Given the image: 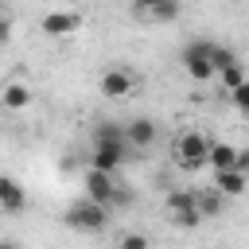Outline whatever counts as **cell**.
<instances>
[{
	"mask_svg": "<svg viewBox=\"0 0 249 249\" xmlns=\"http://www.w3.org/2000/svg\"><path fill=\"white\" fill-rule=\"evenodd\" d=\"M230 101H233V109H237L241 117H249V82H241V86L230 93Z\"/></svg>",
	"mask_w": 249,
	"mask_h": 249,
	"instance_id": "cell-18",
	"label": "cell"
},
{
	"mask_svg": "<svg viewBox=\"0 0 249 249\" xmlns=\"http://www.w3.org/2000/svg\"><path fill=\"white\" fill-rule=\"evenodd\" d=\"M241 82H249V74H245V66H241V62L218 74V86H222V93H233V89H237Z\"/></svg>",
	"mask_w": 249,
	"mask_h": 249,
	"instance_id": "cell-16",
	"label": "cell"
},
{
	"mask_svg": "<svg viewBox=\"0 0 249 249\" xmlns=\"http://www.w3.org/2000/svg\"><path fill=\"white\" fill-rule=\"evenodd\" d=\"M39 27H43L47 35H70V31L82 27V12H78V8H54V12L43 16Z\"/></svg>",
	"mask_w": 249,
	"mask_h": 249,
	"instance_id": "cell-10",
	"label": "cell"
},
{
	"mask_svg": "<svg viewBox=\"0 0 249 249\" xmlns=\"http://www.w3.org/2000/svg\"><path fill=\"white\" fill-rule=\"evenodd\" d=\"M62 222H66L70 230H78V233H101V230L109 226V210L97 206V202H89V198H78V202L66 206Z\"/></svg>",
	"mask_w": 249,
	"mask_h": 249,
	"instance_id": "cell-1",
	"label": "cell"
},
{
	"mask_svg": "<svg viewBox=\"0 0 249 249\" xmlns=\"http://www.w3.org/2000/svg\"><path fill=\"white\" fill-rule=\"evenodd\" d=\"M179 12L183 8L175 0H140V4H132V16L136 19H148V23H175Z\"/></svg>",
	"mask_w": 249,
	"mask_h": 249,
	"instance_id": "cell-8",
	"label": "cell"
},
{
	"mask_svg": "<svg viewBox=\"0 0 249 249\" xmlns=\"http://www.w3.org/2000/svg\"><path fill=\"white\" fill-rule=\"evenodd\" d=\"M233 160H237V148H233V144H226V140H214V144H210L206 163L214 167V175H218V171H230V167H233Z\"/></svg>",
	"mask_w": 249,
	"mask_h": 249,
	"instance_id": "cell-14",
	"label": "cell"
},
{
	"mask_svg": "<svg viewBox=\"0 0 249 249\" xmlns=\"http://www.w3.org/2000/svg\"><path fill=\"white\" fill-rule=\"evenodd\" d=\"M8 35H12V19L0 12V43H8Z\"/></svg>",
	"mask_w": 249,
	"mask_h": 249,
	"instance_id": "cell-22",
	"label": "cell"
},
{
	"mask_svg": "<svg viewBox=\"0 0 249 249\" xmlns=\"http://www.w3.org/2000/svg\"><path fill=\"white\" fill-rule=\"evenodd\" d=\"M121 206H132V191H128L124 183H117V191H113V198H109V214L121 210Z\"/></svg>",
	"mask_w": 249,
	"mask_h": 249,
	"instance_id": "cell-19",
	"label": "cell"
},
{
	"mask_svg": "<svg viewBox=\"0 0 249 249\" xmlns=\"http://www.w3.org/2000/svg\"><path fill=\"white\" fill-rule=\"evenodd\" d=\"M117 249H152V241H148V233H124Z\"/></svg>",
	"mask_w": 249,
	"mask_h": 249,
	"instance_id": "cell-20",
	"label": "cell"
},
{
	"mask_svg": "<svg viewBox=\"0 0 249 249\" xmlns=\"http://www.w3.org/2000/svg\"><path fill=\"white\" fill-rule=\"evenodd\" d=\"M214 191L222 195V198H237V195H245L249 191V175H241V171H218L214 175Z\"/></svg>",
	"mask_w": 249,
	"mask_h": 249,
	"instance_id": "cell-13",
	"label": "cell"
},
{
	"mask_svg": "<svg viewBox=\"0 0 249 249\" xmlns=\"http://www.w3.org/2000/svg\"><path fill=\"white\" fill-rule=\"evenodd\" d=\"M222 210H226V198H222L214 187H210V191H198V214H202V222H206V218H218Z\"/></svg>",
	"mask_w": 249,
	"mask_h": 249,
	"instance_id": "cell-15",
	"label": "cell"
},
{
	"mask_svg": "<svg viewBox=\"0 0 249 249\" xmlns=\"http://www.w3.org/2000/svg\"><path fill=\"white\" fill-rule=\"evenodd\" d=\"M82 187H86V195H82V198H89V202H97V206H105V210H109V198H113V191H117V179H113V175L86 167Z\"/></svg>",
	"mask_w": 249,
	"mask_h": 249,
	"instance_id": "cell-7",
	"label": "cell"
},
{
	"mask_svg": "<svg viewBox=\"0 0 249 249\" xmlns=\"http://www.w3.org/2000/svg\"><path fill=\"white\" fill-rule=\"evenodd\" d=\"M167 218H171V226H179V230H195V226H202V214H198V191H171V195H167Z\"/></svg>",
	"mask_w": 249,
	"mask_h": 249,
	"instance_id": "cell-4",
	"label": "cell"
},
{
	"mask_svg": "<svg viewBox=\"0 0 249 249\" xmlns=\"http://www.w3.org/2000/svg\"><path fill=\"white\" fill-rule=\"evenodd\" d=\"M210 54H214V43H210V39H191V43L183 47V70H187L191 82H214Z\"/></svg>",
	"mask_w": 249,
	"mask_h": 249,
	"instance_id": "cell-3",
	"label": "cell"
},
{
	"mask_svg": "<svg viewBox=\"0 0 249 249\" xmlns=\"http://www.w3.org/2000/svg\"><path fill=\"white\" fill-rule=\"evenodd\" d=\"M206 156H210V140H206L202 132H179V136H175V148H171L175 167L198 171V167L206 163Z\"/></svg>",
	"mask_w": 249,
	"mask_h": 249,
	"instance_id": "cell-2",
	"label": "cell"
},
{
	"mask_svg": "<svg viewBox=\"0 0 249 249\" xmlns=\"http://www.w3.org/2000/svg\"><path fill=\"white\" fill-rule=\"evenodd\" d=\"M0 105H4L8 113L31 109V86H27V82H4V86H0Z\"/></svg>",
	"mask_w": 249,
	"mask_h": 249,
	"instance_id": "cell-11",
	"label": "cell"
},
{
	"mask_svg": "<svg viewBox=\"0 0 249 249\" xmlns=\"http://www.w3.org/2000/svg\"><path fill=\"white\" fill-rule=\"evenodd\" d=\"M124 160H128V144L124 140H93V156H89V167L93 171L113 175Z\"/></svg>",
	"mask_w": 249,
	"mask_h": 249,
	"instance_id": "cell-5",
	"label": "cell"
},
{
	"mask_svg": "<svg viewBox=\"0 0 249 249\" xmlns=\"http://www.w3.org/2000/svg\"><path fill=\"white\" fill-rule=\"evenodd\" d=\"M233 171L249 175V148H237V160H233Z\"/></svg>",
	"mask_w": 249,
	"mask_h": 249,
	"instance_id": "cell-21",
	"label": "cell"
},
{
	"mask_svg": "<svg viewBox=\"0 0 249 249\" xmlns=\"http://www.w3.org/2000/svg\"><path fill=\"white\" fill-rule=\"evenodd\" d=\"M0 249H19V245L16 241H0Z\"/></svg>",
	"mask_w": 249,
	"mask_h": 249,
	"instance_id": "cell-23",
	"label": "cell"
},
{
	"mask_svg": "<svg viewBox=\"0 0 249 249\" xmlns=\"http://www.w3.org/2000/svg\"><path fill=\"white\" fill-rule=\"evenodd\" d=\"M210 66H214V78H218L222 70H230V66H237V54H233L230 47H222V43H214V54H210Z\"/></svg>",
	"mask_w": 249,
	"mask_h": 249,
	"instance_id": "cell-17",
	"label": "cell"
},
{
	"mask_svg": "<svg viewBox=\"0 0 249 249\" xmlns=\"http://www.w3.org/2000/svg\"><path fill=\"white\" fill-rule=\"evenodd\" d=\"M132 86H136V78H132V70H124V66H109V70L101 74V93H105L109 101L128 97V93H132Z\"/></svg>",
	"mask_w": 249,
	"mask_h": 249,
	"instance_id": "cell-9",
	"label": "cell"
},
{
	"mask_svg": "<svg viewBox=\"0 0 249 249\" xmlns=\"http://www.w3.org/2000/svg\"><path fill=\"white\" fill-rule=\"evenodd\" d=\"M23 206H27L23 187H19L12 175H0V210H4V214H19Z\"/></svg>",
	"mask_w": 249,
	"mask_h": 249,
	"instance_id": "cell-12",
	"label": "cell"
},
{
	"mask_svg": "<svg viewBox=\"0 0 249 249\" xmlns=\"http://www.w3.org/2000/svg\"><path fill=\"white\" fill-rule=\"evenodd\" d=\"M156 136H160V124H156L152 117H132V121H124V144H128V152L152 148Z\"/></svg>",
	"mask_w": 249,
	"mask_h": 249,
	"instance_id": "cell-6",
	"label": "cell"
}]
</instances>
